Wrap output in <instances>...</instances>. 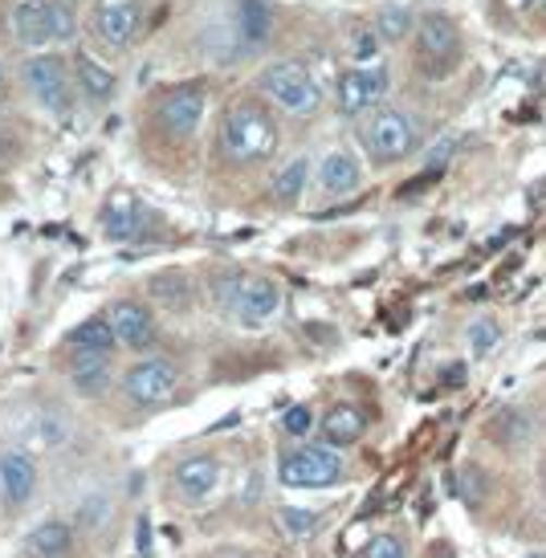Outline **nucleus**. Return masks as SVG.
<instances>
[{
	"label": "nucleus",
	"mask_w": 546,
	"mask_h": 558,
	"mask_svg": "<svg viewBox=\"0 0 546 558\" xmlns=\"http://www.w3.org/2000/svg\"><path fill=\"white\" fill-rule=\"evenodd\" d=\"M217 143L229 163H257V159L274 156L278 123L266 110V98H233L220 114Z\"/></svg>",
	"instance_id": "obj_1"
},
{
	"label": "nucleus",
	"mask_w": 546,
	"mask_h": 558,
	"mask_svg": "<svg viewBox=\"0 0 546 558\" xmlns=\"http://www.w3.org/2000/svg\"><path fill=\"white\" fill-rule=\"evenodd\" d=\"M9 33L16 46L33 49H65L78 41L82 21L74 0H13Z\"/></svg>",
	"instance_id": "obj_2"
},
{
	"label": "nucleus",
	"mask_w": 546,
	"mask_h": 558,
	"mask_svg": "<svg viewBox=\"0 0 546 558\" xmlns=\"http://www.w3.org/2000/svg\"><path fill=\"white\" fill-rule=\"evenodd\" d=\"M21 86L33 98V107L49 119H70L82 107L78 86H74V65L62 49H33L21 62Z\"/></svg>",
	"instance_id": "obj_3"
},
{
	"label": "nucleus",
	"mask_w": 546,
	"mask_h": 558,
	"mask_svg": "<svg viewBox=\"0 0 546 558\" xmlns=\"http://www.w3.org/2000/svg\"><path fill=\"white\" fill-rule=\"evenodd\" d=\"M257 94L290 119H311L327 102L323 82L314 78L311 65L298 62V58H274V62L262 65L257 70Z\"/></svg>",
	"instance_id": "obj_4"
},
{
	"label": "nucleus",
	"mask_w": 546,
	"mask_h": 558,
	"mask_svg": "<svg viewBox=\"0 0 546 558\" xmlns=\"http://www.w3.org/2000/svg\"><path fill=\"white\" fill-rule=\"evenodd\" d=\"M421 119L404 107H375L372 114H363L360 119V131H355V140H360L363 156L367 163L375 168H391V163H404L416 147H421Z\"/></svg>",
	"instance_id": "obj_5"
},
{
	"label": "nucleus",
	"mask_w": 546,
	"mask_h": 558,
	"mask_svg": "<svg viewBox=\"0 0 546 558\" xmlns=\"http://www.w3.org/2000/svg\"><path fill=\"white\" fill-rule=\"evenodd\" d=\"M412 53H416V70L424 78H449L465 62V37L449 13L428 9L416 16V29H412Z\"/></svg>",
	"instance_id": "obj_6"
},
{
	"label": "nucleus",
	"mask_w": 546,
	"mask_h": 558,
	"mask_svg": "<svg viewBox=\"0 0 546 558\" xmlns=\"http://www.w3.org/2000/svg\"><path fill=\"white\" fill-rule=\"evenodd\" d=\"M143 16H147V0H98L90 9L86 33L102 58H119L139 41Z\"/></svg>",
	"instance_id": "obj_7"
},
{
	"label": "nucleus",
	"mask_w": 546,
	"mask_h": 558,
	"mask_svg": "<svg viewBox=\"0 0 546 558\" xmlns=\"http://www.w3.org/2000/svg\"><path fill=\"white\" fill-rule=\"evenodd\" d=\"M391 90V70L379 58L375 62H355L347 65L339 82H335V110L343 119H363L375 107H384V98Z\"/></svg>",
	"instance_id": "obj_8"
},
{
	"label": "nucleus",
	"mask_w": 546,
	"mask_h": 558,
	"mask_svg": "<svg viewBox=\"0 0 546 558\" xmlns=\"http://www.w3.org/2000/svg\"><path fill=\"white\" fill-rule=\"evenodd\" d=\"M220 302L229 306L241 330H266L286 306V294L274 278H233V286L220 294Z\"/></svg>",
	"instance_id": "obj_9"
},
{
	"label": "nucleus",
	"mask_w": 546,
	"mask_h": 558,
	"mask_svg": "<svg viewBox=\"0 0 546 558\" xmlns=\"http://www.w3.org/2000/svg\"><path fill=\"white\" fill-rule=\"evenodd\" d=\"M339 452L343 449H335L327 440L323 445H298L278 461L281 485H290V489H327L335 481H343L347 465Z\"/></svg>",
	"instance_id": "obj_10"
},
{
	"label": "nucleus",
	"mask_w": 546,
	"mask_h": 558,
	"mask_svg": "<svg viewBox=\"0 0 546 558\" xmlns=\"http://www.w3.org/2000/svg\"><path fill=\"white\" fill-rule=\"evenodd\" d=\"M175 391H180V367L172 359L147 355L135 359L123 372V396L135 408H163V403L175 400Z\"/></svg>",
	"instance_id": "obj_11"
},
{
	"label": "nucleus",
	"mask_w": 546,
	"mask_h": 558,
	"mask_svg": "<svg viewBox=\"0 0 546 558\" xmlns=\"http://www.w3.org/2000/svg\"><path fill=\"white\" fill-rule=\"evenodd\" d=\"M204 86L201 82H175L156 98V123L168 131V135H180V140H192L204 123Z\"/></svg>",
	"instance_id": "obj_12"
},
{
	"label": "nucleus",
	"mask_w": 546,
	"mask_h": 558,
	"mask_svg": "<svg viewBox=\"0 0 546 558\" xmlns=\"http://www.w3.org/2000/svg\"><path fill=\"white\" fill-rule=\"evenodd\" d=\"M70 65H74V86H78L82 107L102 110L114 102V94H119V74H114V65H110L102 53H94V49H74V53H70Z\"/></svg>",
	"instance_id": "obj_13"
},
{
	"label": "nucleus",
	"mask_w": 546,
	"mask_h": 558,
	"mask_svg": "<svg viewBox=\"0 0 546 558\" xmlns=\"http://www.w3.org/2000/svg\"><path fill=\"white\" fill-rule=\"evenodd\" d=\"M107 318H110V326H114V335H119V347L135 351V355L151 351L159 342L156 314H151V306L139 302V298H119V302H110Z\"/></svg>",
	"instance_id": "obj_14"
},
{
	"label": "nucleus",
	"mask_w": 546,
	"mask_h": 558,
	"mask_svg": "<svg viewBox=\"0 0 546 558\" xmlns=\"http://www.w3.org/2000/svg\"><path fill=\"white\" fill-rule=\"evenodd\" d=\"M220 481H225V465L213 452H192L172 469V489L187 506H204L208 497H217Z\"/></svg>",
	"instance_id": "obj_15"
},
{
	"label": "nucleus",
	"mask_w": 546,
	"mask_h": 558,
	"mask_svg": "<svg viewBox=\"0 0 546 558\" xmlns=\"http://www.w3.org/2000/svg\"><path fill=\"white\" fill-rule=\"evenodd\" d=\"M363 180H367L363 159L351 147H330L327 156L318 159V168H314V187L323 196H351V192L363 187Z\"/></svg>",
	"instance_id": "obj_16"
},
{
	"label": "nucleus",
	"mask_w": 546,
	"mask_h": 558,
	"mask_svg": "<svg viewBox=\"0 0 546 558\" xmlns=\"http://www.w3.org/2000/svg\"><path fill=\"white\" fill-rule=\"evenodd\" d=\"M98 220H102V233L110 241H151V229L159 225L156 213L135 196H114Z\"/></svg>",
	"instance_id": "obj_17"
},
{
	"label": "nucleus",
	"mask_w": 546,
	"mask_h": 558,
	"mask_svg": "<svg viewBox=\"0 0 546 558\" xmlns=\"http://www.w3.org/2000/svg\"><path fill=\"white\" fill-rule=\"evenodd\" d=\"M37 461H33L29 449H4L0 452V494L4 501L21 510V506H29L33 494H37Z\"/></svg>",
	"instance_id": "obj_18"
},
{
	"label": "nucleus",
	"mask_w": 546,
	"mask_h": 558,
	"mask_svg": "<svg viewBox=\"0 0 546 558\" xmlns=\"http://www.w3.org/2000/svg\"><path fill=\"white\" fill-rule=\"evenodd\" d=\"M114 379V359L102 355V351H74V363H70V388L94 400L102 396Z\"/></svg>",
	"instance_id": "obj_19"
},
{
	"label": "nucleus",
	"mask_w": 546,
	"mask_h": 558,
	"mask_svg": "<svg viewBox=\"0 0 546 558\" xmlns=\"http://www.w3.org/2000/svg\"><path fill=\"white\" fill-rule=\"evenodd\" d=\"M25 555L29 558H70L74 555V530L58 522V518H46L25 534Z\"/></svg>",
	"instance_id": "obj_20"
},
{
	"label": "nucleus",
	"mask_w": 546,
	"mask_h": 558,
	"mask_svg": "<svg viewBox=\"0 0 546 558\" xmlns=\"http://www.w3.org/2000/svg\"><path fill=\"white\" fill-rule=\"evenodd\" d=\"M318 433H323V440L335 445V449H351V445L363 440V433H367V420H363L360 408H351V403H335L327 416L318 420Z\"/></svg>",
	"instance_id": "obj_21"
},
{
	"label": "nucleus",
	"mask_w": 546,
	"mask_h": 558,
	"mask_svg": "<svg viewBox=\"0 0 546 558\" xmlns=\"http://www.w3.org/2000/svg\"><path fill=\"white\" fill-rule=\"evenodd\" d=\"M311 180H314V159L311 156H294V159H286V163L274 171V184H269V192H274L281 204H298L302 196H306Z\"/></svg>",
	"instance_id": "obj_22"
},
{
	"label": "nucleus",
	"mask_w": 546,
	"mask_h": 558,
	"mask_svg": "<svg viewBox=\"0 0 546 558\" xmlns=\"http://www.w3.org/2000/svg\"><path fill=\"white\" fill-rule=\"evenodd\" d=\"M65 347H70V351H102V355H114L119 335H114V326H110L107 314H98V318H86L82 326H74V330L65 335Z\"/></svg>",
	"instance_id": "obj_23"
},
{
	"label": "nucleus",
	"mask_w": 546,
	"mask_h": 558,
	"mask_svg": "<svg viewBox=\"0 0 546 558\" xmlns=\"http://www.w3.org/2000/svg\"><path fill=\"white\" fill-rule=\"evenodd\" d=\"M416 16L412 9H404V4H384L379 13H375V33L384 37V41H404V37H412V29H416Z\"/></svg>",
	"instance_id": "obj_24"
},
{
	"label": "nucleus",
	"mask_w": 546,
	"mask_h": 558,
	"mask_svg": "<svg viewBox=\"0 0 546 558\" xmlns=\"http://www.w3.org/2000/svg\"><path fill=\"white\" fill-rule=\"evenodd\" d=\"M498 342H501V326L494 318H477V323L469 326V355L473 359H485Z\"/></svg>",
	"instance_id": "obj_25"
},
{
	"label": "nucleus",
	"mask_w": 546,
	"mask_h": 558,
	"mask_svg": "<svg viewBox=\"0 0 546 558\" xmlns=\"http://www.w3.org/2000/svg\"><path fill=\"white\" fill-rule=\"evenodd\" d=\"M278 518H281V530H286L290 538H311L314 530H318V513L314 510H294V506H286Z\"/></svg>",
	"instance_id": "obj_26"
},
{
	"label": "nucleus",
	"mask_w": 546,
	"mask_h": 558,
	"mask_svg": "<svg viewBox=\"0 0 546 558\" xmlns=\"http://www.w3.org/2000/svg\"><path fill=\"white\" fill-rule=\"evenodd\" d=\"M281 433L290 436V440H306L314 433V412L306 403H294L286 416H281Z\"/></svg>",
	"instance_id": "obj_27"
},
{
	"label": "nucleus",
	"mask_w": 546,
	"mask_h": 558,
	"mask_svg": "<svg viewBox=\"0 0 546 558\" xmlns=\"http://www.w3.org/2000/svg\"><path fill=\"white\" fill-rule=\"evenodd\" d=\"M360 558H404V543L396 534H375L372 543L363 546Z\"/></svg>",
	"instance_id": "obj_28"
},
{
	"label": "nucleus",
	"mask_w": 546,
	"mask_h": 558,
	"mask_svg": "<svg viewBox=\"0 0 546 558\" xmlns=\"http://www.w3.org/2000/svg\"><path fill=\"white\" fill-rule=\"evenodd\" d=\"M4 151H9V143L0 140V163H4Z\"/></svg>",
	"instance_id": "obj_29"
},
{
	"label": "nucleus",
	"mask_w": 546,
	"mask_h": 558,
	"mask_svg": "<svg viewBox=\"0 0 546 558\" xmlns=\"http://www.w3.org/2000/svg\"><path fill=\"white\" fill-rule=\"evenodd\" d=\"M0 86H4V65H0Z\"/></svg>",
	"instance_id": "obj_30"
},
{
	"label": "nucleus",
	"mask_w": 546,
	"mask_h": 558,
	"mask_svg": "<svg viewBox=\"0 0 546 558\" xmlns=\"http://www.w3.org/2000/svg\"><path fill=\"white\" fill-rule=\"evenodd\" d=\"M543 16H546V0H543Z\"/></svg>",
	"instance_id": "obj_31"
},
{
	"label": "nucleus",
	"mask_w": 546,
	"mask_h": 558,
	"mask_svg": "<svg viewBox=\"0 0 546 558\" xmlns=\"http://www.w3.org/2000/svg\"><path fill=\"white\" fill-rule=\"evenodd\" d=\"M440 558H457V555H440Z\"/></svg>",
	"instance_id": "obj_32"
}]
</instances>
